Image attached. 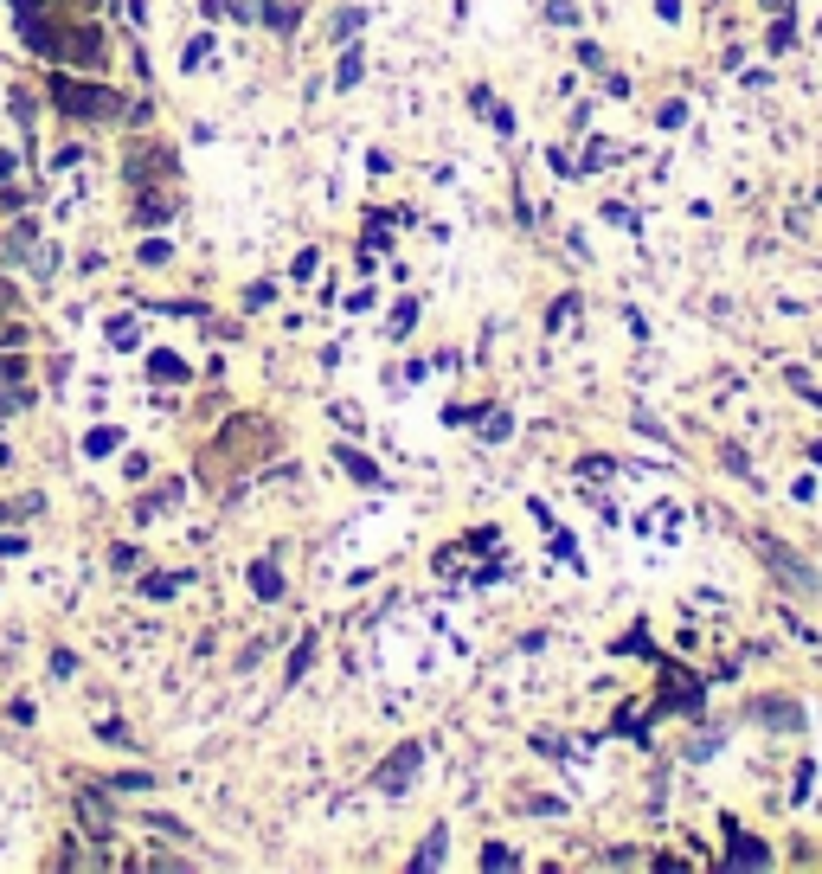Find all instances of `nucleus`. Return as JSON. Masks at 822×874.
<instances>
[{
	"label": "nucleus",
	"mask_w": 822,
	"mask_h": 874,
	"mask_svg": "<svg viewBox=\"0 0 822 874\" xmlns=\"http://www.w3.org/2000/svg\"><path fill=\"white\" fill-rule=\"evenodd\" d=\"M180 586H187V572H180V578H174V572H161V578H148L141 592H148V598H168V592H180Z\"/></svg>",
	"instance_id": "obj_7"
},
{
	"label": "nucleus",
	"mask_w": 822,
	"mask_h": 874,
	"mask_svg": "<svg viewBox=\"0 0 822 874\" xmlns=\"http://www.w3.org/2000/svg\"><path fill=\"white\" fill-rule=\"evenodd\" d=\"M251 578H257V598H276V592H283V578H276V566H270V559H257V566H251Z\"/></svg>",
	"instance_id": "obj_6"
},
{
	"label": "nucleus",
	"mask_w": 822,
	"mask_h": 874,
	"mask_svg": "<svg viewBox=\"0 0 822 874\" xmlns=\"http://www.w3.org/2000/svg\"><path fill=\"white\" fill-rule=\"evenodd\" d=\"M52 97H58V110H64V116H84V122H116V116L129 110L116 91H97V84H71V78H58V84H52Z\"/></svg>",
	"instance_id": "obj_1"
},
{
	"label": "nucleus",
	"mask_w": 822,
	"mask_h": 874,
	"mask_svg": "<svg viewBox=\"0 0 822 874\" xmlns=\"http://www.w3.org/2000/svg\"><path fill=\"white\" fill-rule=\"evenodd\" d=\"M752 714H759V720H771V726H803V707H784V701H759Z\"/></svg>",
	"instance_id": "obj_5"
},
{
	"label": "nucleus",
	"mask_w": 822,
	"mask_h": 874,
	"mask_svg": "<svg viewBox=\"0 0 822 874\" xmlns=\"http://www.w3.org/2000/svg\"><path fill=\"white\" fill-rule=\"evenodd\" d=\"M752 547H759V553L771 559V572L784 578L790 592H816V572H809V559H797V553H790V547H778L771 534H752Z\"/></svg>",
	"instance_id": "obj_2"
},
{
	"label": "nucleus",
	"mask_w": 822,
	"mask_h": 874,
	"mask_svg": "<svg viewBox=\"0 0 822 874\" xmlns=\"http://www.w3.org/2000/svg\"><path fill=\"white\" fill-rule=\"evenodd\" d=\"M418 759H424L418 746H399V759H392V765L380 772V791H392V797H399V791L411 784V772H418Z\"/></svg>",
	"instance_id": "obj_3"
},
{
	"label": "nucleus",
	"mask_w": 822,
	"mask_h": 874,
	"mask_svg": "<svg viewBox=\"0 0 822 874\" xmlns=\"http://www.w3.org/2000/svg\"><path fill=\"white\" fill-rule=\"evenodd\" d=\"M334 463H341V470H347L353 482H366V489H372V482H380V470H372V463H366L360 451H334Z\"/></svg>",
	"instance_id": "obj_4"
}]
</instances>
